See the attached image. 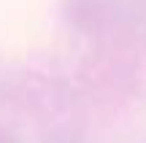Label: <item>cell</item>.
<instances>
[{"instance_id": "7a4b0ae2", "label": "cell", "mask_w": 146, "mask_h": 143, "mask_svg": "<svg viewBox=\"0 0 146 143\" xmlns=\"http://www.w3.org/2000/svg\"><path fill=\"white\" fill-rule=\"evenodd\" d=\"M0 143H3V140H0Z\"/></svg>"}, {"instance_id": "6da1fadb", "label": "cell", "mask_w": 146, "mask_h": 143, "mask_svg": "<svg viewBox=\"0 0 146 143\" xmlns=\"http://www.w3.org/2000/svg\"><path fill=\"white\" fill-rule=\"evenodd\" d=\"M108 11L106 0H65V14L76 27H100Z\"/></svg>"}]
</instances>
